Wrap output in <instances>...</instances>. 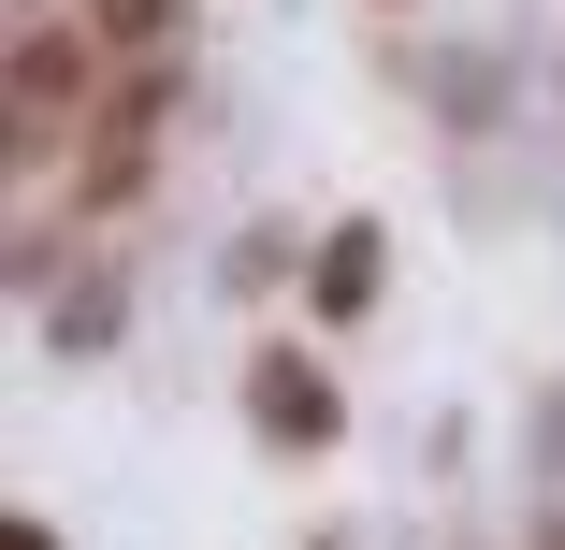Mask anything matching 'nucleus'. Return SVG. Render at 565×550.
<instances>
[]
</instances>
